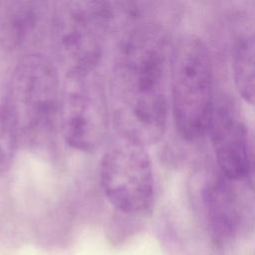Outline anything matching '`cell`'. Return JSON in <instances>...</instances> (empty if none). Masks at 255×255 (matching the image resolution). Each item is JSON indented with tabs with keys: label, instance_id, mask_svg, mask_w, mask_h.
Returning <instances> with one entry per match:
<instances>
[{
	"label": "cell",
	"instance_id": "1",
	"mask_svg": "<svg viewBox=\"0 0 255 255\" xmlns=\"http://www.w3.org/2000/svg\"><path fill=\"white\" fill-rule=\"evenodd\" d=\"M172 50L166 31L154 21L136 22L124 35L109 93L120 136L147 146L163 135Z\"/></svg>",
	"mask_w": 255,
	"mask_h": 255
},
{
	"label": "cell",
	"instance_id": "2",
	"mask_svg": "<svg viewBox=\"0 0 255 255\" xmlns=\"http://www.w3.org/2000/svg\"><path fill=\"white\" fill-rule=\"evenodd\" d=\"M61 87L54 63L29 52L15 66L7 92L19 142L41 155H51L60 131Z\"/></svg>",
	"mask_w": 255,
	"mask_h": 255
},
{
	"label": "cell",
	"instance_id": "3",
	"mask_svg": "<svg viewBox=\"0 0 255 255\" xmlns=\"http://www.w3.org/2000/svg\"><path fill=\"white\" fill-rule=\"evenodd\" d=\"M132 17V5L103 1L63 2L52 9L49 39L67 72L98 69L110 35Z\"/></svg>",
	"mask_w": 255,
	"mask_h": 255
},
{
	"label": "cell",
	"instance_id": "4",
	"mask_svg": "<svg viewBox=\"0 0 255 255\" xmlns=\"http://www.w3.org/2000/svg\"><path fill=\"white\" fill-rule=\"evenodd\" d=\"M170 87L178 133L187 140L200 137L207 129L214 100L211 61L199 38L186 35L173 48Z\"/></svg>",
	"mask_w": 255,
	"mask_h": 255
},
{
	"label": "cell",
	"instance_id": "5",
	"mask_svg": "<svg viewBox=\"0 0 255 255\" xmlns=\"http://www.w3.org/2000/svg\"><path fill=\"white\" fill-rule=\"evenodd\" d=\"M110 98L98 69L68 71L61 87L60 133L72 148L92 152L105 140Z\"/></svg>",
	"mask_w": 255,
	"mask_h": 255
},
{
	"label": "cell",
	"instance_id": "6",
	"mask_svg": "<svg viewBox=\"0 0 255 255\" xmlns=\"http://www.w3.org/2000/svg\"><path fill=\"white\" fill-rule=\"evenodd\" d=\"M100 177L106 197L122 214L138 216L152 205L154 180L145 145L119 135L103 155Z\"/></svg>",
	"mask_w": 255,
	"mask_h": 255
},
{
	"label": "cell",
	"instance_id": "7",
	"mask_svg": "<svg viewBox=\"0 0 255 255\" xmlns=\"http://www.w3.org/2000/svg\"><path fill=\"white\" fill-rule=\"evenodd\" d=\"M206 131L210 135L220 174L233 181L246 177L251 161L247 131L232 103L214 101Z\"/></svg>",
	"mask_w": 255,
	"mask_h": 255
},
{
	"label": "cell",
	"instance_id": "8",
	"mask_svg": "<svg viewBox=\"0 0 255 255\" xmlns=\"http://www.w3.org/2000/svg\"><path fill=\"white\" fill-rule=\"evenodd\" d=\"M236 182L220 174L203 191L207 227L219 244L229 243L252 228V211Z\"/></svg>",
	"mask_w": 255,
	"mask_h": 255
},
{
	"label": "cell",
	"instance_id": "9",
	"mask_svg": "<svg viewBox=\"0 0 255 255\" xmlns=\"http://www.w3.org/2000/svg\"><path fill=\"white\" fill-rule=\"evenodd\" d=\"M52 10L39 1H0V48L19 51L49 35Z\"/></svg>",
	"mask_w": 255,
	"mask_h": 255
},
{
	"label": "cell",
	"instance_id": "10",
	"mask_svg": "<svg viewBox=\"0 0 255 255\" xmlns=\"http://www.w3.org/2000/svg\"><path fill=\"white\" fill-rule=\"evenodd\" d=\"M232 74L239 95L255 107V33L237 46L232 61Z\"/></svg>",
	"mask_w": 255,
	"mask_h": 255
},
{
	"label": "cell",
	"instance_id": "11",
	"mask_svg": "<svg viewBox=\"0 0 255 255\" xmlns=\"http://www.w3.org/2000/svg\"><path fill=\"white\" fill-rule=\"evenodd\" d=\"M19 143L7 93L5 95L0 94V175L11 167Z\"/></svg>",
	"mask_w": 255,
	"mask_h": 255
}]
</instances>
